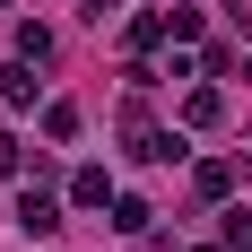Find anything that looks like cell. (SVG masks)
<instances>
[{"mask_svg":"<svg viewBox=\"0 0 252 252\" xmlns=\"http://www.w3.org/2000/svg\"><path fill=\"white\" fill-rule=\"evenodd\" d=\"M165 35H174V9H139L130 18V52H157Z\"/></svg>","mask_w":252,"mask_h":252,"instance_id":"obj_7","label":"cell"},{"mask_svg":"<svg viewBox=\"0 0 252 252\" xmlns=\"http://www.w3.org/2000/svg\"><path fill=\"white\" fill-rule=\"evenodd\" d=\"M191 191L200 200H235V157H200L191 165Z\"/></svg>","mask_w":252,"mask_h":252,"instance_id":"obj_4","label":"cell"},{"mask_svg":"<svg viewBox=\"0 0 252 252\" xmlns=\"http://www.w3.org/2000/svg\"><path fill=\"white\" fill-rule=\"evenodd\" d=\"M35 70H44V61H26V52L9 61V70H0V104H9V113H26V104L44 96V78H35Z\"/></svg>","mask_w":252,"mask_h":252,"instance_id":"obj_3","label":"cell"},{"mask_svg":"<svg viewBox=\"0 0 252 252\" xmlns=\"http://www.w3.org/2000/svg\"><path fill=\"white\" fill-rule=\"evenodd\" d=\"M191 252H226V244H191Z\"/></svg>","mask_w":252,"mask_h":252,"instance_id":"obj_13","label":"cell"},{"mask_svg":"<svg viewBox=\"0 0 252 252\" xmlns=\"http://www.w3.org/2000/svg\"><path fill=\"white\" fill-rule=\"evenodd\" d=\"M44 139H78V104H70V96L44 104Z\"/></svg>","mask_w":252,"mask_h":252,"instance_id":"obj_9","label":"cell"},{"mask_svg":"<svg viewBox=\"0 0 252 252\" xmlns=\"http://www.w3.org/2000/svg\"><path fill=\"white\" fill-rule=\"evenodd\" d=\"M122 139H130V157H139V165H174V157H183V139H174V130H157L139 96L122 104Z\"/></svg>","mask_w":252,"mask_h":252,"instance_id":"obj_1","label":"cell"},{"mask_svg":"<svg viewBox=\"0 0 252 252\" xmlns=\"http://www.w3.org/2000/svg\"><path fill=\"white\" fill-rule=\"evenodd\" d=\"M18 226L35 235V244H44V235H61V200H52L44 183H26V191H18Z\"/></svg>","mask_w":252,"mask_h":252,"instance_id":"obj_2","label":"cell"},{"mask_svg":"<svg viewBox=\"0 0 252 252\" xmlns=\"http://www.w3.org/2000/svg\"><path fill=\"white\" fill-rule=\"evenodd\" d=\"M70 209H113V174L104 165H78L70 174Z\"/></svg>","mask_w":252,"mask_h":252,"instance_id":"obj_5","label":"cell"},{"mask_svg":"<svg viewBox=\"0 0 252 252\" xmlns=\"http://www.w3.org/2000/svg\"><path fill=\"white\" fill-rule=\"evenodd\" d=\"M78 9H87V18H96V26H104V18H113V9H122V0H78Z\"/></svg>","mask_w":252,"mask_h":252,"instance_id":"obj_12","label":"cell"},{"mask_svg":"<svg viewBox=\"0 0 252 252\" xmlns=\"http://www.w3.org/2000/svg\"><path fill=\"white\" fill-rule=\"evenodd\" d=\"M148 226H157V209H148V200H130V191H113V235H130V244H139Z\"/></svg>","mask_w":252,"mask_h":252,"instance_id":"obj_8","label":"cell"},{"mask_svg":"<svg viewBox=\"0 0 252 252\" xmlns=\"http://www.w3.org/2000/svg\"><path fill=\"white\" fill-rule=\"evenodd\" d=\"M226 122V96H218V87H191V96H183V130H218Z\"/></svg>","mask_w":252,"mask_h":252,"instance_id":"obj_6","label":"cell"},{"mask_svg":"<svg viewBox=\"0 0 252 252\" xmlns=\"http://www.w3.org/2000/svg\"><path fill=\"white\" fill-rule=\"evenodd\" d=\"M18 52H26V61H52V26L26 18V26H18Z\"/></svg>","mask_w":252,"mask_h":252,"instance_id":"obj_10","label":"cell"},{"mask_svg":"<svg viewBox=\"0 0 252 252\" xmlns=\"http://www.w3.org/2000/svg\"><path fill=\"white\" fill-rule=\"evenodd\" d=\"M0 174H26V148H18V139H0Z\"/></svg>","mask_w":252,"mask_h":252,"instance_id":"obj_11","label":"cell"}]
</instances>
